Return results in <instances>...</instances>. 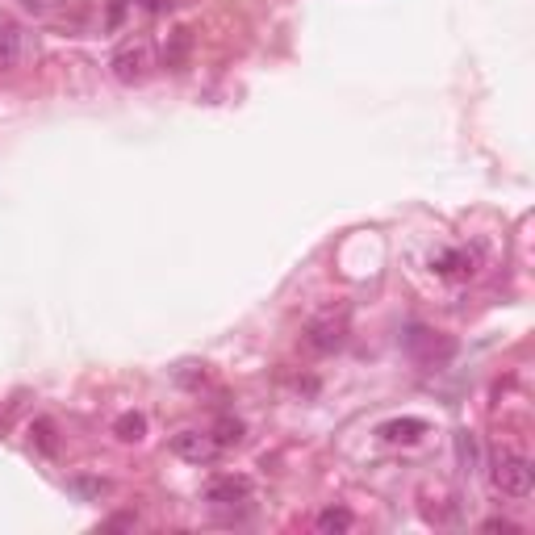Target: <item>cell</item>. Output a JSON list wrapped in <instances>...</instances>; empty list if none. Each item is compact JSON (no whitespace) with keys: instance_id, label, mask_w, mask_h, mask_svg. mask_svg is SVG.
Instances as JSON below:
<instances>
[{"instance_id":"cell-1","label":"cell","mask_w":535,"mask_h":535,"mask_svg":"<svg viewBox=\"0 0 535 535\" xmlns=\"http://www.w3.org/2000/svg\"><path fill=\"white\" fill-rule=\"evenodd\" d=\"M490 481H494V490L506 494V498H531L535 490V469H531V460L519 456V452H494L490 460Z\"/></svg>"},{"instance_id":"cell-2","label":"cell","mask_w":535,"mask_h":535,"mask_svg":"<svg viewBox=\"0 0 535 535\" xmlns=\"http://www.w3.org/2000/svg\"><path fill=\"white\" fill-rule=\"evenodd\" d=\"M151 67H155L151 42H130V46H122V51L109 59L113 80H122V84H143L151 76Z\"/></svg>"},{"instance_id":"cell-3","label":"cell","mask_w":535,"mask_h":535,"mask_svg":"<svg viewBox=\"0 0 535 535\" xmlns=\"http://www.w3.org/2000/svg\"><path fill=\"white\" fill-rule=\"evenodd\" d=\"M343 339H347V322L335 318V314L314 318L310 327L301 331V343H306V352H314V356H331V352H339Z\"/></svg>"},{"instance_id":"cell-4","label":"cell","mask_w":535,"mask_h":535,"mask_svg":"<svg viewBox=\"0 0 535 535\" xmlns=\"http://www.w3.org/2000/svg\"><path fill=\"white\" fill-rule=\"evenodd\" d=\"M172 452L189 464H209L222 456V444L214 439V431H180L172 435Z\"/></svg>"},{"instance_id":"cell-5","label":"cell","mask_w":535,"mask_h":535,"mask_svg":"<svg viewBox=\"0 0 535 535\" xmlns=\"http://www.w3.org/2000/svg\"><path fill=\"white\" fill-rule=\"evenodd\" d=\"M214 510H239L247 498H251V481L247 477H214L205 485V494H201Z\"/></svg>"},{"instance_id":"cell-6","label":"cell","mask_w":535,"mask_h":535,"mask_svg":"<svg viewBox=\"0 0 535 535\" xmlns=\"http://www.w3.org/2000/svg\"><path fill=\"white\" fill-rule=\"evenodd\" d=\"M452 448H456V464L464 477H477L481 473V448H477V435L473 431H456L452 435Z\"/></svg>"},{"instance_id":"cell-7","label":"cell","mask_w":535,"mask_h":535,"mask_svg":"<svg viewBox=\"0 0 535 535\" xmlns=\"http://www.w3.org/2000/svg\"><path fill=\"white\" fill-rule=\"evenodd\" d=\"M21 55H26V34H21L17 26H9V21H0V72L17 67Z\"/></svg>"},{"instance_id":"cell-8","label":"cell","mask_w":535,"mask_h":535,"mask_svg":"<svg viewBox=\"0 0 535 535\" xmlns=\"http://www.w3.org/2000/svg\"><path fill=\"white\" fill-rule=\"evenodd\" d=\"M423 435H427L423 418H393V423L381 427V439H389V444H418Z\"/></svg>"},{"instance_id":"cell-9","label":"cell","mask_w":535,"mask_h":535,"mask_svg":"<svg viewBox=\"0 0 535 535\" xmlns=\"http://www.w3.org/2000/svg\"><path fill=\"white\" fill-rule=\"evenodd\" d=\"M352 510L347 506H327V510H318V519H314V531L318 535H343V531H352Z\"/></svg>"},{"instance_id":"cell-10","label":"cell","mask_w":535,"mask_h":535,"mask_svg":"<svg viewBox=\"0 0 535 535\" xmlns=\"http://www.w3.org/2000/svg\"><path fill=\"white\" fill-rule=\"evenodd\" d=\"M431 268L439 276H469L473 272V255L469 251H444V255H435Z\"/></svg>"},{"instance_id":"cell-11","label":"cell","mask_w":535,"mask_h":535,"mask_svg":"<svg viewBox=\"0 0 535 535\" xmlns=\"http://www.w3.org/2000/svg\"><path fill=\"white\" fill-rule=\"evenodd\" d=\"M113 435H118L122 444H138V439L147 435V418L138 410H126V414H118V423H113Z\"/></svg>"},{"instance_id":"cell-12","label":"cell","mask_w":535,"mask_h":535,"mask_svg":"<svg viewBox=\"0 0 535 535\" xmlns=\"http://www.w3.org/2000/svg\"><path fill=\"white\" fill-rule=\"evenodd\" d=\"M30 439H34V444H38V452L55 456V427L46 423V418H42V423H34V427H30Z\"/></svg>"},{"instance_id":"cell-13","label":"cell","mask_w":535,"mask_h":535,"mask_svg":"<svg viewBox=\"0 0 535 535\" xmlns=\"http://www.w3.org/2000/svg\"><path fill=\"white\" fill-rule=\"evenodd\" d=\"M214 439H218L222 448H230V444H243V423H239V418H222Z\"/></svg>"},{"instance_id":"cell-14","label":"cell","mask_w":535,"mask_h":535,"mask_svg":"<svg viewBox=\"0 0 535 535\" xmlns=\"http://www.w3.org/2000/svg\"><path fill=\"white\" fill-rule=\"evenodd\" d=\"M481 531H506V535H519V523H510V519H485Z\"/></svg>"}]
</instances>
